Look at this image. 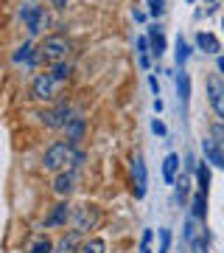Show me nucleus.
I'll list each match as a JSON object with an SVG mask.
<instances>
[{"label":"nucleus","instance_id":"obj_28","mask_svg":"<svg viewBox=\"0 0 224 253\" xmlns=\"http://www.w3.org/2000/svg\"><path fill=\"white\" fill-rule=\"evenodd\" d=\"M168 248H171V231L162 228L160 231V253H168Z\"/></svg>","mask_w":224,"mask_h":253},{"label":"nucleus","instance_id":"obj_21","mask_svg":"<svg viewBox=\"0 0 224 253\" xmlns=\"http://www.w3.org/2000/svg\"><path fill=\"white\" fill-rule=\"evenodd\" d=\"M134 48H137V62H140V68H149L152 65V48H149V37H137V42H134Z\"/></svg>","mask_w":224,"mask_h":253},{"label":"nucleus","instance_id":"obj_40","mask_svg":"<svg viewBox=\"0 0 224 253\" xmlns=\"http://www.w3.org/2000/svg\"><path fill=\"white\" fill-rule=\"evenodd\" d=\"M188 3H193V0H188Z\"/></svg>","mask_w":224,"mask_h":253},{"label":"nucleus","instance_id":"obj_1","mask_svg":"<svg viewBox=\"0 0 224 253\" xmlns=\"http://www.w3.org/2000/svg\"><path fill=\"white\" fill-rule=\"evenodd\" d=\"M76 149L79 146H73L70 141H54L42 155V166L48 172H56V174L64 172V169H70L73 158H76Z\"/></svg>","mask_w":224,"mask_h":253},{"label":"nucleus","instance_id":"obj_38","mask_svg":"<svg viewBox=\"0 0 224 253\" xmlns=\"http://www.w3.org/2000/svg\"><path fill=\"white\" fill-rule=\"evenodd\" d=\"M140 253H152V248L149 245H140Z\"/></svg>","mask_w":224,"mask_h":253},{"label":"nucleus","instance_id":"obj_19","mask_svg":"<svg viewBox=\"0 0 224 253\" xmlns=\"http://www.w3.org/2000/svg\"><path fill=\"white\" fill-rule=\"evenodd\" d=\"M196 191L199 194H207L210 191V163L202 161L196 166Z\"/></svg>","mask_w":224,"mask_h":253},{"label":"nucleus","instance_id":"obj_31","mask_svg":"<svg viewBox=\"0 0 224 253\" xmlns=\"http://www.w3.org/2000/svg\"><path fill=\"white\" fill-rule=\"evenodd\" d=\"M193 253H207V236H205V239H196V242H193Z\"/></svg>","mask_w":224,"mask_h":253},{"label":"nucleus","instance_id":"obj_11","mask_svg":"<svg viewBox=\"0 0 224 253\" xmlns=\"http://www.w3.org/2000/svg\"><path fill=\"white\" fill-rule=\"evenodd\" d=\"M76 180H79L76 169H64V172H59L54 177V191L59 194V197H70L73 189H76Z\"/></svg>","mask_w":224,"mask_h":253},{"label":"nucleus","instance_id":"obj_32","mask_svg":"<svg viewBox=\"0 0 224 253\" xmlns=\"http://www.w3.org/2000/svg\"><path fill=\"white\" fill-rule=\"evenodd\" d=\"M152 239H154V231H152V228H146V231H143V242H140V245H152Z\"/></svg>","mask_w":224,"mask_h":253},{"label":"nucleus","instance_id":"obj_15","mask_svg":"<svg viewBox=\"0 0 224 253\" xmlns=\"http://www.w3.org/2000/svg\"><path fill=\"white\" fill-rule=\"evenodd\" d=\"M146 37H149V48H152V56H157V59H160V56L165 54V34L160 31V26H152Z\"/></svg>","mask_w":224,"mask_h":253},{"label":"nucleus","instance_id":"obj_24","mask_svg":"<svg viewBox=\"0 0 224 253\" xmlns=\"http://www.w3.org/2000/svg\"><path fill=\"white\" fill-rule=\"evenodd\" d=\"M188 194H191V177L188 174H182L177 180V203L179 206H185L188 203Z\"/></svg>","mask_w":224,"mask_h":253},{"label":"nucleus","instance_id":"obj_12","mask_svg":"<svg viewBox=\"0 0 224 253\" xmlns=\"http://www.w3.org/2000/svg\"><path fill=\"white\" fill-rule=\"evenodd\" d=\"M79 248H81V231H67V234L56 242V248H54V253H79Z\"/></svg>","mask_w":224,"mask_h":253},{"label":"nucleus","instance_id":"obj_36","mask_svg":"<svg viewBox=\"0 0 224 253\" xmlns=\"http://www.w3.org/2000/svg\"><path fill=\"white\" fill-rule=\"evenodd\" d=\"M134 20H137V23H143V20H146V14H143L140 9H134Z\"/></svg>","mask_w":224,"mask_h":253},{"label":"nucleus","instance_id":"obj_37","mask_svg":"<svg viewBox=\"0 0 224 253\" xmlns=\"http://www.w3.org/2000/svg\"><path fill=\"white\" fill-rule=\"evenodd\" d=\"M216 68H219V71L224 73V56H219V59H216Z\"/></svg>","mask_w":224,"mask_h":253},{"label":"nucleus","instance_id":"obj_7","mask_svg":"<svg viewBox=\"0 0 224 253\" xmlns=\"http://www.w3.org/2000/svg\"><path fill=\"white\" fill-rule=\"evenodd\" d=\"M146 189H149V172H146V161L143 155H134L132 158V191L134 200H143Z\"/></svg>","mask_w":224,"mask_h":253},{"label":"nucleus","instance_id":"obj_17","mask_svg":"<svg viewBox=\"0 0 224 253\" xmlns=\"http://www.w3.org/2000/svg\"><path fill=\"white\" fill-rule=\"evenodd\" d=\"M177 99H179V104H182V110H188V104H191V76L185 71H179V76H177Z\"/></svg>","mask_w":224,"mask_h":253},{"label":"nucleus","instance_id":"obj_8","mask_svg":"<svg viewBox=\"0 0 224 253\" xmlns=\"http://www.w3.org/2000/svg\"><path fill=\"white\" fill-rule=\"evenodd\" d=\"M20 20L26 23V28H28V34H39L45 28V11H42V6H34V3H26L23 9H20Z\"/></svg>","mask_w":224,"mask_h":253},{"label":"nucleus","instance_id":"obj_27","mask_svg":"<svg viewBox=\"0 0 224 253\" xmlns=\"http://www.w3.org/2000/svg\"><path fill=\"white\" fill-rule=\"evenodd\" d=\"M149 11H152V17L160 20L165 14V0H149Z\"/></svg>","mask_w":224,"mask_h":253},{"label":"nucleus","instance_id":"obj_33","mask_svg":"<svg viewBox=\"0 0 224 253\" xmlns=\"http://www.w3.org/2000/svg\"><path fill=\"white\" fill-rule=\"evenodd\" d=\"M149 87H152V90L160 96V82H157V76H149Z\"/></svg>","mask_w":224,"mask_h":253},{"label":"nucleus","instance_id":"obj_10","mask_svg":"<svg viewBox=\"0 0 224 253\" xmlns=\"http://www.w3.org/2000/svg\"><path fill=\"white\" fill-rule=\"evenodd\" d=\"M202 155H205L207 163H213L216 169H224V146L219 144L213 135L202 141Z\"/></svg>","mask_w":224,"mask_h":253},{"label":"nucleus","instance_id":"obj_22","mask_svg":"<svg viewBox=\"0 0 224 253\" xmlns=\"http://www.w3.org/2000/svg\"><path fill=\"white\" fill-rule=\"evenodd\" d=\"M79 253H107V242L101 236H90L87 242H81Z\"/></svg>","mask_w":224,"mask_h":253},{"label":"nucleus","instance_id":"obj_3","mask_svg":"<svg viewBox=\"0 0 224 253\" xmlns=\"http://www.w3.org/2000/svg\"><path fill=\"white\" fill-rule=\"evenodd\" d=\"M39 54H42V62H48V65L67 62V54H70V40L62 37V34L45 37V42L39 45Z\"/></svg>","mask_w":224,"mask_h":253},{"label":"nucleus","instance_id":"obj_18","mask_svg":"<svg viewBox=\"0 0 224 253\" xmlns=\"http://www.w3.org/2000/svg\"><path fill=\"white\" fill-rule=\"evenodd\" d=\"M177 172H179V155L177 152L165 155V161H162V180L177 183Z\"/></svg>","mask_w":224,"mask_h":253},{"label":"nucleus","instance_id":"obj_23","mask_svg":"<svg viewBox=\"0 0 224 253\" xmlns=\"http://www.w3.org/2000/svg\"><path fill=\"white\" fill-rule=\"evenodd\" d=\"M51 73H54V79L67 84V79H70V73H73V65L70 62H56V65H51Z\"/></svg>","mask_w":224,"mask_h":253},{"label":"nucleus","instance_id":"obj_9","mask_svg":"<svg viewBox=\"0 0 224 253\" xmlns=\"http://www.w3.org/2000/svg\"><path fill=\"white\" fill-rule=\"evenodd\" d=\"M67 219H73V208L67 200H62V203H56L54 208H51V214L45 217V228H62L67 225Z\"/></svg>","mask_w":224,"mask_h":253},{"label":"nucleus","instance_id":"obj_39","mask_svg":"<svg viewBox=\"0 0 224 253\" xmlns=\"http://www.w3.org/2000/svg\"><path fill=\"white\" fill-rule=\"evenodd\" d=\"M205 3H213V0H205Z\"/></svg>","mask_w":224,"mask_h":253},{"label":"nucleus","instance_id":"obj_4","mask_svg":"<svg viewBox=\"0 0 224 253\" xmlns=\"http://www.w3.org/2000/svg\"><path fill=\"white\" fill-rule=\"evenodd\" d=\"M73 116H76V113H73L70 104H67V101H59L56 107L42 110V113H39V121H42L48 129H64V126L73 121Z\"/></svg>","mask_w":224,"mask_h":253},{"label":"nucleus","instance_id":"obj_5","mask_svg":"<svg viewBox=\"0 0 224 253\" xmlns=\"http://www.w3.org/2000/svg\"><path fill=\"white\" fill-rule=\"evenodd\" d=\"M101 222V211L98 206H79L73 208V228L81 231V234H90V231H96Z\"/></svg>","mask_w":224,"mask_h":253},{"label":"nucleus","instance_id":"obj_13","mask_svg":"<svg viewBox=\"0 0 224 253\" xmlns=\"http://www.w3.org/2000/svg\"><path fill=\"white\" fill-rule=\"evenodd\" d=\"M196 48H199V51H205V54L219 56V51H222V42H219V37L210 34V31H199V34H196Z\"/></svg>","mask_w":224,"mask_h":253},{"label":"nucleus","instance_id":"obj_20","mask_svg":"<svg viewBox=\"0 0 224 253\" xmlns=\"http://www.w3.org/2000/svg\"><path fill=\"white\" fill-rule=\"evenodd\" d=\"M191 217L199 219V222H205L207 219V194H193V203H191Z\"/></svg>","mask_w":224,"mask_h":253},{"label":"nucleus","instance_id":"obj_14","mask_svg":"<svg viewBox=\"0 0 224 253\" xmlns=\"http://www.w3.org/2000/svg\"><path fill=\"white\" fill-rule=\"evenodd\" d=\"M11 59H14L17 65L26 62V65H31V68H34L36 62H42V54H39V51H34V45H31V42H23V45L14 51V56H11Z\"/></svg>","mask_w":224,"mask_h":253},{"label":"nucleus","instance_id":"obj_16","mask_svg":"<svg viewBox=\"0 0 224 253\" xmlns=\"http://www.w3.org/2000/svg\"><path fill=\"white\" fill-rule=\"evenodd\" d=\"M84 129H87V121H84L81 116H73V121L64 126V132H67V141H70L73 146H79V141L84 138Z\"/></svg>","mask_w":224,"mask_h":253},{"label":"nucleus","instance_id":"obj_25","mask_svg":"<svg viewBox=\"0 0 224 253\" xmlns=\"http://www.w3.org/2000/svg\"><path fill=\"white\" fill-rule=\"evenodd\" d=\"M54 248H56V245L51 242L48 236H36V239H34V245L28 248V253H54Z\"/></svg>","mask_w":224,"mask_h":253},{"label":"nucleus","instance_id":"obj_35","mask_svg":"<svg viewBox=\"0 0 224 253\" xmlns=\"http://www.w3.org/2000/svg\"><path fill=\"white\" fill-rule=\"evenodd\" d=\"M67 3H70V0H51V6H54V9H64Z\"/></svg>","mask_w":224,"mask_h":253},{"label":"nucleus","instance_id":"obj_6","mask_svg":"<svg viewBox=\"0 0 224 253\" xmlns=\"http://www.w3.org/2000/svg\"><path fill=\"white\" fill-rule=\"evenodd\" d=\"M207 101H210V110L224 121V79L216 73L207 76Z\"/></svg>","mask_w":224,"mask_h":253},{"label":"nucleus","instance_id":"obj_2","mask_svg":"<svg viewBox=\"0 0 224 253\" xmlns=\"http://www.w3.org/2000/svg\"><path fill=\"white\" fill-rule=\"evenodd\" d=\"M62 82L59 79H54V73L51 71H45V73H36L34 76V82H31V99L34 101H54V99H59V93H62Z\"/></svg>","mask_w":224,"mask_h":253},{"label":"nucleus","instance_id":"obj_34","mask_svg":"<svg viewBox=\"0 0 224 253\" xmlns=\"http://www.w3.org/2000/svg\"><path fill=\"white\" fill-rule=\"evenodd\" d=\"M185 166H188V172H191V169H193V172H196V166H199V163L193 161V155H188V158H185Z\"/></svg>","mask_w":224,"mask_h":253},{"label":"nucleus","instance_id":"obj_30","mask_svg":"<svg viewBox=\"0 0 224 253\" xmlns=\"http://www.w3.org/2000/svg\"><path fill=\"white\" fill-rule=\"evenodd\" d=\"M213 138L224 146V124H213Z\"/></svg>","mask_w":224,"mask_h":253},{"label":"nucleus","instance_id":"obj_41","mask_svg":"<svg viewBox=\"0 0 224 253\" xmlns=\"http://www.w3.org/2000/svg\"><path fill=\"white\" fill-rule=\"evenodd\" d=\"M222 26H224V20H222Z\"/></svg>","mask_w":224,"mask_h":253},{"label":"nucleus","instance_id":"obj_26","mask_svg":"<svg viewBox=\"0 0 224 253\" xmlns=\"http://www.w3.org/2000/svg\"><path fill=\"white\" fill-rule=\"evenodd\" d=\"M188 56H191V48H188V42L179 37L177 40V51H174V59H177V68H182V65L188 62Z\"/></svg>","mask_w":224,"mask_h":253},{"label":"nucleus","instance_id":"obj_29","mask_svg":"<svg viewBox=\"0 0 224 253\" xmlns=\"http://www.w3.org/2000/svg\"><path fill=\"white\" fill-rule=\"evenodd\" d=\"M152 132H154V135H165V124H162L160 118H154V121H152Z\"/></svg>","mask_w":224,"mask_h":253}]
</instances>
